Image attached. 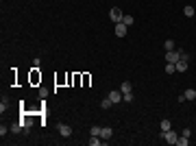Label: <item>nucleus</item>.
<instances>
[{
	"label": "nucleus",
	"instance_id": "1",
	"mask_svg": "<svg viewBox=\"0 0 196 146\" xmlns=\"http://www.w3.org/2000/svg\"><path fill=\"white\" fill-rule=\"evenodd\" d=\"M161 140H166L168 144H177V140H179V135H177V131H161Z\"/></svg>",
	"mask_w": 196,
	"mask_h": 146
},
{
	"label": "nucleus",
	"instance_id": "2",
	"mask_svg": "<svg viewBox=\"0 0 196 146\" xmlns=\"http://www.w3.org/2000/svg\"><path fill=\"white\" fill-rule=\"evenodd\" d=\"M109 18H111V22L113 24H118V22H122V18H124V13L118 9V7H113L111 11H109Z\"/></svg>",
	"mask_w": 196,
	"mask_h": 146
},
{
	"label": "nucleus",
	"instance_id": "3",
	"mask_svg": "<svg viewBox=\"0 0 196 146\" xmlns=\"http://www.w3.org/2000/svg\"><path fill=\"white\" fill-rule=\"evenodd\" d=\"M181 59V50H170L166 52V63H177Z\"/></svg>",
	"mask_w": 196,
	"mask_h": 146
},
{
	"label": "nucleus",
	"instance_id": "4",
	"mask_svg": "<svg viewBox=\"0 0 196 146\" xmlns=\"http://www.w3.org/2000/svg\"><path fill=\"white\" fill-rule=\"evenodd\" d=\"M57 129H59V133H61L63 138H70V135H72V127H70V124H63V122H61V124H57Z\"/></svg>",
	"mask_w": 196,
	"mask_h": 146
},
{
	"label": "nucleus",
	"instance_id": "5",
	"mask_svg": "<svg viewBox=\"0 0 196 146\" xmlns=\"http://www.w3.org/2000/svg\"><path fill=\"white\" fill-rule=\"evenodd\" d=\"M113 33H116V37H124V35H126V24H124V22H118Z\"/></svg>",
	"mask_w": 196,
	"mask_h": 146
},
{
	"label": "nucleus",
	"instance_id": "6",
	"mask_svg": "<svg viewBox=\"0 0 196 146\" xmlns=\"http://www.w3.org/2000/svg\"><path fill=\"white\" fill-rule=\"evenodd\" d=\"M109 98H111V102L116 105V102L122 100V92H120V90H113V92H109Z\"/></svg>",
	"mask_w": 196,
	"mask_h": 146
},
{
	"label": "nucleus",
	"instance_id": "7",
	"mask_svg": "<svg viewBox=\"0 0 196 146\" xmlns=\"http://www.w3.org/2000/svg\"><path fill=\"white\" fill-rule=\"evenodd\" d=\"M9 131H11V133H15V135H18V133H22V131H24V124H22V122H13V124H11V129H9Z\"/></svg>",
	"mask_w": 196,
	"mask_h": 146
},
{
	"label": "nucleus",
	"instance_id": "8",
	"mask_svg": "<svg viewBox=\"0 0 196 146\" xmlns=\"http://www.w3.org/2000/svg\"><path fill=\"white\" fill-rule=\"evenodd\" d=\"M188 63H190V61L179 59V61H177V70H179V72H188Z\"/></svg>",
	"mask_w": 196,
	"mask_h": 146
},
{
	"label": "nucleus",
	"instance_id": "9",
	"mask_svg": "<svg viewBox=\"0 0 196 146\" xmlns=\"http://www.w3.org/2000/svg\"><path fill=\"white\" fill-rule=\"evenodd\" d=\"M111 135H113V131H111L109 127H102V129H100V138H102V140H109Z\"/></svg>",
	"mask_w": 196,
	"mask_h": 146
},
{
	"label": "nucleus",
	"instance_id": "10",
	"mask_svg": "<svg viewBox=\"0 0 196 146\" xmlns=\"http://www.w3.org/2000/svg\"><path fill=\"white\" fill-rule=\"evenodd\" d=\"M120 92H122V94H126V92H133V85H131L129 81H124V83L120 85Z\"/></svg>",
	"mask_w": 196,
	"mask_h": 146
},
{
	"label": "nucleus",
	"instance_id": "11",
	"mask_svg": "<svg viewBox=\"0 0 196 146\" xmlns=\"http://www.w3.org/2000/svg\"><path fill=\"white\" fill-rule=\"evenodd\" d=\"M183 96H185V100H194V98H196V90H192V87H190V90H185V94H183Z\"/></svg>",
	"mask_w": 196,
	"mask_h": 146
},
{
	"label": "nucleus",
	"instance_id": "12",
	"mask_svg": "<svg viewBox=\"0 0 196 146\" xmlns=\"http://www.w3.org/2000/svg\"><path fill=\"white\" fill-rule=\"evenodd\" d=\"M7 109H9V98H7V96H2V100H0V111L4 113Z\"/></svg>",
	"mask_w": 196,
	"mask_h": 146
},
{
	"label": "nucleus",
	"instance_id": "13",
	"mask_svg": "<svg viewBox=\"0 0 196 146\" xmlns=\"http://www.w3.org/2000/svg\"><path fill=\"white\" fill-rule=\"evenodd\" d=\"M166 74H172V72H177V63H166Z\"/></svg>",
	"mask_w": 196,
	"mask_h": 146
},
{
	"label": "nucleus",
	"instance_id": "14",
	"mask_svg": "<svg viewBox=\"0 0 196 146\" xmlns=\"http://www.w3.org/2000/svg\"><path fill=\"white\" fill-rule=\"evenodd\" d=\"M172 129V122L170 120H161V131H170Z\"/></svg>",
	"mask_w": 196,
	"mask_h": 146
},
{
	"label": "nucleus",
	"instance_id": "15",
	"mask_svg": "<svg viewBox=\"0 0 196 146\" xmlns=\"http://www.w3.org/2000/svg\"><path fill=\"white\" fill-rule=\"evenodd\" d=\"M111 105H113V102H111V98H109V96H107V98H102V102H100V107H102V109H109Z\"/></svg>",
	"mask_w": 196,
	"mask_h": 146
},
{
	"label": "nucleus",
	"instance_id": "16",
	"mask_svg": "<svg viewBox=\"0 0 196 146\" xmlns=\"http://www.w3.org/2000/svg\"><path fill=\"white\" fill-rule=\"evenodd\" d=\"M183 13H185L188 18H192V15H194V13H196V9H194V7H190V4H188V7L183 9Z\"/></svg>",
	"mask_w": 196,
	"mask_h": 146
},
{
	"label": "nucleus",
	"instance_id": "17",
	"mask_svg": "<svg viewBox=\"0 0 196 146\" xmlns=\"http://www.w3.org/2000/svg\"><path fill=\"white\" fill-rule=\"evenodd\" d=\"M163 48L168 50V52H170V50H174V39H166V44H163Z\"/></svg>",
	"mask_w": 196,
	"mask_h": 146
},
{
	"label": "nucleus",
	"instance_id": "18",
	"mask_svg": "<svg viewBox=\"0 0 196 146\" xmlns=\"http://www.w3.org/2000/svg\"><path fill=\"white\" fill-rule=\"evenodd\" d=\"M188 142H190V138H185V135H181V138L177 140V144L179 146H188Z\"/></svg>",
	"mask_w": 196,
	"mask_h": 146
},
{
	"label": "nucleus",
	"instance_id": "19",
	"mask_svg": "<svg viewBox=\"0 0 196 146\" xmlns=\"http://www.w3.org/2000/svg\"><path fill=\"white\" fill-rule=\"evenodd\" d=\"M122 100H124V102H133V92H126V94H122Z\"/></svg>",
	"mask_w": 196,
	"mask_h": 146
},
{
	"label": "nucleus",
	"instance_id": "20",
	"mask_svg": "<svg viewBox=\"0 0 196 146\" xmlns=\"http://www.w3.org/2000/svg\"><path fill=\"white\" fill-rule=\"evenodd\" d=\"M122 22H124L126 26H131V24H133L135 20H133V15H124V18H122Z\"/></svg>",
	"mask_w": 196,
	"mask_h": 146
},
{
	"label": "nucleus",
	"instance_id": "21",
	"mask_svg": "<svg viewBox=\"0 0 196 146\" xmlns=\"http://www.w3.org/2000/svg\"><path fill=\"white\" fill-rule=\"evenodd\" d=\"M100 129H102V127H98V124H94L90 133H92V135H100Z\"/></svg>",
	"mask_w": 196,
	"mask_h": 146
},
{
	"label": "nucleus",
	"instance_id": "22",
	"mask_svg": "<svg viewBox=\"0 0 196 146\" xmlns=\"http://www.w3.org/2000/svg\"><path fill=\"white\" fill-rule=\"evenodd\" d=\"M48 96V90L46 87H39V98H46Z\"/></svg>",
	"mask_w": 196,
	"mask_h": 146
},
{
	"label": "nucleus",
	"instance_id": "23",
	"mask_svg": "<svg viewBox=\"0 0 196 146\" xmlns=\"http://www.w3.org/2000/svg\"><path fill=\"white\" fill-rule=\"evenodd\" d=\"M7 131H9V129H7V127H4V124H2V127H0V135H2V138H4V135H7Z\"/></svg>",
	"mask_w": 196,
	"mask_h": 146
}]
</instances>
